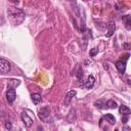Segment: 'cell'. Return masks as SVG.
Wrapping results in <instances>:
<instances>
[{
	"mask_svg": "<svg viewBox=\"0 0 131 131\" xmlns=\"http://www.w3.org/2000/svg\"><path fill=\"white\" fill-rule=\"evenodd\" d=\"M7 14H8L10 23L13 26H17V25L21 24L24 21V19H25V12L19 8L10 7L7 10Z\"/></svg>",
	"mask_w": 131,
	"mask_h": 131,
	"instance_id": "6da1fadb",
	"label": "cell"
},
{
	"mask_svg": "<svg viewBox=\"0 0 131 131\" xmlns=\"http://www.w3.org/2000/svg\"><path fill=\"white\" fill-rule=\"evenodd\" d=\"M11 70V66L8 60L0 57V73L1 74H8Z\"/></svg>",
	"mask_w": 131,
	"mask_h": 131,
	"instance_id": "7a4b0ae2",
	"label": "cell"
},
{
	"mask_svg": "<svg viewBox=\"0 0 131 131\" xmlns=\"http://www.w3.org/2000/svg\"><path fill=\"white\" fill-rule=\"evenodd\" d=\"M20 118H21V121L24 122V124H25L26 127H31V126H32V124H33V119H32L26 112H23V113L20 114Z\"/></svg>",
	"mask_w": 131,
	"mask_h": 131,
	"instance_id": "3957f363",
	"label": "cell"
},
{
	"mask_svg": "<svg viewBox=\"0 0 131 131\" xmlns=\"http://www.w3.org/2000/svg\"><path fill=\"white\" fill-rule=\"evenodd\" d=\"M15 96H16L15 90L13 88H11V87H8L7 91H6V99H7V101L9 103H12L14 101V99H15Z\"/></svg>",
	"mask_w": 131,
	"mask_h": 131,
	"instance_id": "277c9868",
	"label": "cell"
},
{
	"mask_svg": "<svg viewBox=\"0 0 131 131\" xmlns=\"http://www.w3.org/2000/svg\"><path fill=\"white\" fill-rule=\"evenodd\" d=\"M49 115H50V110H49V107H47V106H45V107H43V108H41V110L39 111V118H40L42 121H45V120L49 117Z\"/></svg>",
	"mask_w": 131,
	"mask_h": 131,
	"instance_id": "5b68a950",
	"label": "cell"
},
{
	"mask_svg": "<svg viewBox=\"0 0 131 131\" xmlns=\"http://www.w3.org/2000/svg\"><path fill=\"white\" fill-rule=\"evenodd\" d=\"M126 63H127V61H124L123 59L118 60V61L116 62V68H117V70H118L121 74H124V73H125V70H126Z\"/></svg>",
	"mask_w": 131,
	"mask_h": 131,
	"instance_id": "8992f818",
	"label": "cell"
},
{
	"mask_svg": "<svg viewBox=\"0 0 131 131\" xmlns=\"http://www.w3.org/2000/svg\"><path fill=\"white\" fill-rule=\"evenodd\" d=\"M94 106H96L97 108H100V110L106 108V107H107V105H106V99L100 98V99L96 100V101L94 102Z\"/></svg>",
	"mask_w": 131,
	"mask_h": 131,
	"instance_id": "52a82bcc",
	"label": "cell"
},
{
	"mask_svg": "<svg viewBox=\"0 0 131 131\" xmlns=\"http://www.w3.org/2000/svg\"><path fill=\"white\" fill-rule=\"evenodd\" d=\"M94 83H95V78L90 75V76H88V78H87V80L85 82V87L87 89H90V88H92L94 86Z\"/></svg>",
	"mask_w": 131,
	"mask_h": 131,
	"instance_id": "ba28073f",
	"label": "cell"
},
{
	"mask_svg": "<svg viewBox=\"0 0 131 131\" xmlns=\"http://www.w3.org/2000/svg\"><path fill=\"white\" fill-rule=\"evenodd\" d=\"M122 20H123V23H124L126 29H127V30H130V29H131V16H130L129 14L124 15V16L122 17Z\"/></svg>",
	"mask_w": 131,
	"mask_h": 131,
	"instance_id": "9c48e42d",
	"label": "cell"
},
{
	"mask_svg": "<svg viewBox=\"0 0 131 131\" xmlns=\"http://www.w3.org/2000/svg\"><path fill=\"white\" fill-rule=\"evenodd\" d=\"M76 90H71V91H69L68 93H67V95H66V99H64V104L66 105H69L70 104V101H71V99H72V97H74L75 95H76Z\"/></svg>",
	"mask_w": 131,
	"mask_h": 131,
	"instance_id": "30bf717a",
	"label": "cell"
},
{
	"mask_svg": "<svg viewBox=\"0 0 131 131\" xmlns=\"http://www.w3.org/2000/svg\"><path fill=\"white\" fill-rule=\"evenodd\" d=\"M107 29H108V31H107V33H106V37H111L113 34H114V32H115V30H116V25H115V23L114 21H110L108 23V25H107Z\"/></svg>",
	"mask_w": 131,
	"mask_h": 131,
	"instance_id": "8fae6325",
	"label": "cell"
},
{
	"mask_svg": "<svg viewBox=\"0 0 131 131\" xmlns=\"http://www.w3.org/2000/svg\"><path fill=\"white\" fill-rule=\"evenodd\" d=\"M119 112H120V114H122V115H129V114L131 113L130 108H129L128 106L124 105V104H121V105L119 106Z\"/></svg>",
	"mask_w": 131,
	"mask_h": 131,
	"instance_id": "7c38bea8",
	"label": "cell"
},
{
	"mask_svg": "<svg viewBox=\"0 0 131 131\" xmlns=\"http://www.w3.org/2000/svg\"><path fill=\"white\" fill-rule=\"evenodd\" d=\"M106 105H107V107H110V108H116V107H118V103H117V101H116L115 99H110V100H107V101H106Z\"/></svg>",
	"mask_w": 131,
	"mask_h": 131,
	"instance_id": "4fadbf2b",
	"label": "cell"
},
{
	"mask_svg": "<svg viewBox=\"0 0 131 131\" xmlns=\"http://www.w3.org/2000/svg\"><path fill=\"white\" fill-rule=\"evenodd\" d=\"M103 118H104L105 120H107L112 125L116 123V119H115V117H114L112 114H106V115H104V116H103Z\"/></svg>",
	"mask_w": 131,
	"mask_h": 131,
	"instance_id": "5bb4252c",
	"label": "cell"
},
{
	"mask_svg": "<svg viewBox=\"0 0 131 131\" xmlns=\"http://www.w3.org/2000/svg\"><path fill=\"white\" fill-rule=\"evenodd\" d=\"M32 99H33V102L35 104H38L41 101V95L38 93H34V94H32Z\"/></svg>",
	"mask_w": 131,
	"mask_h": 131,
	"instance_id": "9a60e30c",
	"label": "cell"
},
{
	"mask_svg": "<svg viewBox=\"0 0 131 131\" xmlns=\"http://www.w3.org/2000/svg\"><path fill=\"white\" fill-rule=\"evenodd\" d=\"M98 53V48H92V49H90V52H89V54H90V56H95L96 54Z\"/></svg>",
	"mask_w": 131,
	"mask_h": 131,
	"instance_id": "2e32d148",
	"label": "cell"
},
{
	"mask_svg": "<svg viewBox=\"0 0 131 131\" xmlns=\"http://www.w3.org/2000/svg\"><path fill=\"white\" fill-rule=\"evenodd\" d=\"M77 78H78V80L80 81L82 78H83V71L81 70V69H79L78 70V73H77Z\"/></svg>",
	"mask_w": 131,
	"mask_h": 131,
	"instance_id": "e0dca14e",
	"label": "cell"
},
{
	"mask_svg": "<svg viewBox=\"0 0 131 131\" xmlns=\"http://www.w3.org/2000/svg\"><path fill=\"white\" fill-rule=\"evenodd\" d=\"M124 117L122 118V123L123 124H126L127 123V121H128V118H129V115H123Z\"/></svg>",
	"mask_w": 131,
	"mask_h": 131,
	"instance_id": "ac0fdd59",
	"label": "cell"
},
{
	"mask_svg": "<svg viewBox=\"0 0 131 131\" xmlns=\"http://www.w3.org/2000/svg\"><path fill=\"white\" fill-rule=\"evenodd\" d=\"M4 126H5V128H6V129H8V130H10V129H11V127H12V126H11V123H10L9 121H6V122H5V124H4Z\"/></svg>",
	"mask_w": 131,
	"mask_h": 131,
	"instance_id": "d6986e66",
	"label": "cell"
},
{
	"mask_svg": "<svg viewBox=\"0 0 131 131\" xmlns=\"http://www.w3.org/2000/svg\"><path fill=\"white\" fill-rule=\"evenodd\" d=\"M74 113H75V110H71V112H70V114H69V115L73 116V114H74ZM75 119H76V117H74V119H72V120H71V119H69V121L71 120V122H74V121H75Z\"/></svg>",
	"mask_w": 131,
	"mask_h": 131,
	"instance_id": "ffe728a7",
	"label": "cell"
},
{
	"mask_svg": "<svg viewBox=\"0 0 131 131\" xmlns=\"http://www.w3.org/2000/svg\"><path fill=\"white\" fill-rule=\"evenodd\" d=\"M124 47H125L126 49H129V48H130V44H128V43H125V44H124Z\"/></svg>",
	"mask_w": 131,
	"mask_h": 131,
	"instance_id": "44dd1931",
	"label": "cell"
},
{
	"mask_svg": "<svg viewBox=\"0 0 131 131\" xmlns=\"http://www.w3.org/2000/svg\"><path fill=\"white\" fill-rule=\"evenodd\" d=\"M103 67H104V69H105V70H107V69H108V66H107V63H103Z\"/></svg>",
	"mask_w": 131,
	"mask_h": 131,
	"instance_id": "7402d4cb",
	"label": "cell"
},
{
	"mask_svg": "<svg viewBox=\"0 0 131 131\" xmlns=\"http://www.w3.org/2000/svg\"><path fill=\"white\" fill-rule=\"evenodd\" d=\"M85 1H89V0H85Z\"/></svg>",
	"mask_w": 131,
	"mask_h": 131,
	"instance_id": "603a6c76",
	"label": "cell"
}]
</instances>
